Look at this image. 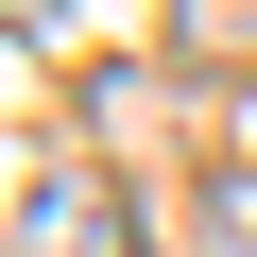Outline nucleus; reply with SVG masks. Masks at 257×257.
<instances>
[{
  "label": "nucleus",
  "instance_id": "f257e3e1",
  "mask_svg": "<svg viewBox=\"0 0 257 257\" xmlns=\"http://www.w3.org/2000/svg\"><path fill=\"white\" fill-rule=\"evenodd\" d=\"M18 257H138V189H120V172H35L18 189Z\"/></svg>",
  "mask_w": 257,
  "mask_h": 257
},
{
  "label": "nucleus",
  "instance_id": "f03ea898",
  "mask_svg": "<svg viewBox=\"0 0 257 257\" xmlns=\"http://www.w3.org/2000/svg\"><path fill=\"white\" fill-rule=\"evenodd\" d=\"M172 52L189 69H257V0H172Z\"/></svg>",
  "mask_w": 257,
  "mask_h": 257
},
{
  "label": "nucleus",
  "instance_id": "7ed1b4c3",
  "mask_svg": "<svg viewBox=\"0 0 257 257\" xmlns=\"http://www.w3.org/2000/svg\"><path fill=\"white\" fill-rule=\"evenodd\" d=\"M206 240H223V257H257V172H223V189H206Z\"/></svg>",
  "mask_w": 257,
  "mask_h": 257
},
{
  "label": "nucleus",
  "instance_id": "20e7f679",
  "mask_svg": "<svg viewBox=\"0 0 257 257\" xmlns=\"http://www.w3.org/2000/svg\"><path fill=\"white\" fill-rule=\"evenodd\" d=\"M0 18H18V35H52V18H69V0H0Z\"/></svg>",
  "mask_w": 257,
  "mask_h": 257
}]
</instances>
